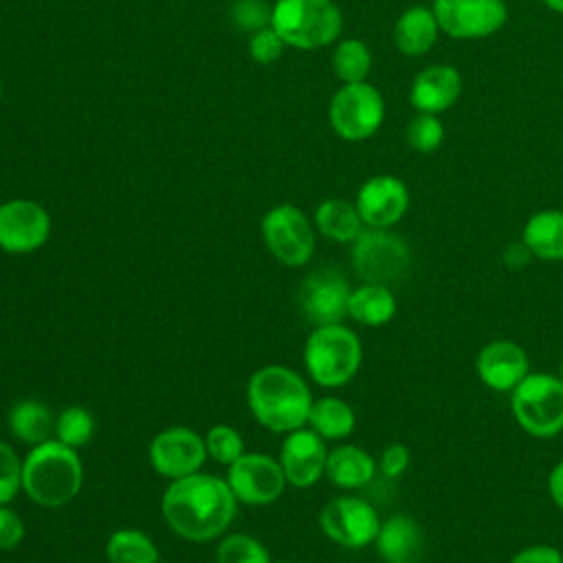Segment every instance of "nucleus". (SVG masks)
<instances>
[{
  "label": "nucleus",
  "instance_id": "nucleus-36",
  "mask_svg": "<svg viewBox=\"0 0 563 563\" xmlns=\"http://www.w3.org/2000/svg\"><path fill=\"white\" fill-rule=\"evenodd\" d=\"M231 18L235 26L253 33L271 24V11L262 0H235Z\"/></svg>",
  "mask_w": 563,
  "mask_h": 563
},
{
  "label": "nucleus",
  "instance_id": "nucleus-2",
  "mask_svg": "<svg viewBox=\"0 0 563 563\" xmlns=\"http://www.w3.org/2000/svg\"><path fill=\"white\" fill-rule=\"evenodd\" d=\"M312 400L308 380L286 365H264L246 383V407L253 420L273 433L286 435L306 427Z\"/></svg>",
  "mask_w": 563,
  "mask_h": 563
},
{
  "label": "nucleus",
  "instance_id": "nucleus-46",
  "mask_svg": "<svg viewBox=\"0 0 563 563\" xmlns=\"http://www.w3.org/2000/svg\"><path fill=\"white\" fill-rule=\"evenodd\" d=\"M431 2H435V0H431Z\"/></svg>",
  "mask_w": 563,
  "mask_h": 563
},
{
  "label": "nucleus",
  "instance_id": "nucleus-39",
  "mask_svg": "<svg viewBox=\"0 0 563 563\" xmlns=\"http://www.w3.org/2000/svg\"><path fill=\"white\" fill-rule=\"evenodd\" d=\"M508 563H563V554L550 543H534L517 550Z\"/></svg>",
  "mask_w": 563,
  "mask_h": 563
},
{
  "label": "nucleus",
  "instance_id": "nucleus-38",
  "mask_svg": "<svg viewBox=\"0 0 563 563\" xmlns=\"http://www.w3.org/2000/svg\"><path fill=\"white\" fill-rule=\"evenodd\" d=\"M26 534V526L22 517L9 508V504L0 506V550H13L22 543Z\"/></svg>",
  "mask_w": 563,
  "mask_h": 563
},
{
  "label": "nucleus",
  "instance_id": "nucleus-37",
  "mask_svg": "<svg viewBox=\"0 0 563 563\" xmlns=\"http://www.w3.org/2000/svg\"><path fill=\"white\" fill-rule=\"evenodd\" d=\"M409 462H411V455H409L407 444L391 442L383 449V453L378 457V473L387 479H396L407 471Z\"/></svg>",
  "mask_w": 563,
  "mask_h": 563
},
{
  "label": "nucleus",
  "instance_id": "nucleus-18",
  "mask_svg": "<svg viewBox=\"0 0 563 563\" xmlns=\"http://www.w3.org/2000/svg\"><path fill=\"white\" fill-rule=\"evenodd\" d=\"M475 372L490 391L510 394L530 374V358L517 341L495 339L479 347Z\"/></svg>",
  "mask_w": 563,
  "mask_h": 563
},
{
  "label": "nucleus",
  "instance_id": "nucleus-43",
  "mask_svg": "<svg viewBox=\"0 0 563 563\" xmlns=\"http://www.w3.org/2000/svg\"><path fill=\"white\" fill-rule=\"evenodd\" d=\"M559 378L563 380V361H561V365H559Z\"/></svg>",
  "mask_w": 563,
  "mask_h": 563
},
{
  "label": "nucleus",
  "instance_id": "nucleus-27",
  "mask_svg": "<svg viewBox=\"0 0 563 563\" xmlns=\"http://www.w3.org/2000/svg\"><path fill=\"white\" fill-rule=\"evenodd\" d=\"M314 227L317 231L339 244L354 242L363 231V220L358 216L356 205L343 198H328L314 209Z\"/></svg>",
  "mask_w": 563,
  "mask_h": 563
},
{
  "label": "nucleus",
  "instance_id": "nucleus-12",
  "mask_svg": "<svg viewBox=\"0 0 563 563\" xmlns=\"http://www.w3.org/2000/svg\"><path fill=\"white\" fill-rule=\"evenodd\" d=\"M227 484L235 499L246 506H268L288 486L279 460L266 453H242L227 466Z\"/></svg>",
  "mask_w": 563,
  "mask_h": 563
},
{
  "label": "nucleus",
  "instance_id": "nucleus-20",
  "mask_svg": "<svg viewBox=\"0 0 563 563\" xmlns=\"http://www.w3.org/2000/svg\"><path fill=\"white\" fill-rule=\"evenodd\" d=\"M462 92V77L449 64L427 66L411 84V103L418 112L440 114L449 110Z\"/></svg>",
  "mask_w": 563,
  "mask_h": 563
},
{
  "label": "nucleus",
  "instance_id": "nucleus-1",
  "mask_svg": "<svg viewBox=\"0 0 563 563\" xmlns=\"http://www.w3.org/2000/svg\"><path fill=\"white\" fill-rule=\"evenodd\" d=\"M238 504L224 477L198 471L167 484L161 497V515L180 539L207 543L227 534Z\"/></svg>",
  "mask_w": 563,
  "mask_h": 563
},
{
  "label": "nucleus",
  "instance_id": "nucleus-19",
  "mask_svg": "<svg viewBox=\"0 0 563 563\" xmlns=\"http://www.w3.org/2000/svg\"><path fill=\"white\" fill-rule=\"evenodd\" d=\"M374 548L383 563H422L424 530L409 515H391L380 521Z\"/></svg>",
  "mask_w": 563,
  "mask_h": 563
},
{
  "label": "nucleus",
  "instance_id": "nucleus-42",
  "mask_svg": "<svg viewBox=\"0 0 563 563\" xmlns=\"http://www.w3.org/2000/svg\"><path fill=\"white\" fill-rule=\"evenodd\" d=\"M545 7H550L556 13H563V0H541Z\"/></svg>",
  "mask_w": 563,
  "mask_h": 563
},
{
  "label": "nucleus",
  "instance_id": "nucleus-33",
  "mask_svg": "<svg viewBox=\"0 0 563 563\" xmlns=\"http://www.w3.org/2000/svg\"><path fill=\"white\" fill-rule=\"evenodd\" d=\"M442 139H444V128H442V123H440V119L435 114L420 112L407 125V143L416 152L429 154V152L440 147Z\"/></svg>",
  "mask_w": 563,
  "mask_h": 563
},
{
  "label": "nucleus",
  "instance_id": "nucleus-34",
  "mask_svg": "<svg viewBox=\"0 0 563 563\" xmlns=\"http://www.w3.org/2000/svg\"><path fill=\"white\" fill-rule=\"evenodd\" d=\"M22 490V460L15 449L0 440V506L15 499Z\"/></svg>",
  "mask_w": 563,
  "mask_h": 563
},
{
  "label": "nucleus",
  "instance_id": "nucleus-45",
  "mask_svg": "<svg viewBox=\"0 0 563 563\" xmlns=\"http://www.w3.org/2000/svg\"><path fill=\"white\" fill-rule=\"evenodd\" d=\"M0 99H2V79H0Z\"/></svg>",
  "mask_w": 563,
  "mask_h": 563
},
{
  "label": "nucleus",
  "instance_id": "nucleus-17",
  "mask_svg": "<svg viewBox=\"0 0 563 563\" xmlns=\"http://www.w3.org/2000/svg\"><path fill=\"white\" fill-rule=\"evenodd\" d=\"M354 205L365 227L391 229L409 209V189L400 178L378 174L361 185Z\"/></svg>",
  "mask_w": 563,
  "mask_h": 563
},
{
  "label": "nucleus",
  "instance_id": "nucleus-7",
  "mask_svg": "<svg viewBox=\"0 0 563 563\" xmlns=\"http://www.w3.org/2000/svg\"><path fill=\"white\" fill-rule=\"evenodd\" d=\"M352 268L361 282L394 286L411 268L409 244L389 229H363L352 242Z\"/></svg>",
  "mask_w": 563,
  "mask_h": 563
},
{
  "label": "nucleus",
  "instance_id": "nucleus-28",
  "mask_svg": "<svg viewBox=\"0 0 563 563\" xmlns=\"http://www.w3.org/2000/svg\"><path fill=\"white\" fill-rule=\"evenodd\" d=\"M108 563H158V548L143 530L119 528L106 541Z\"/></svg>",
  "mask_w": 563,
  "mask_h": 563
},
{
  "label": "nucleus",
  "instance_id": "nucleus-29",
  "mask_svg": "<svg viewBox=\"0 0 563 563\" xmlns=\"http://www.w3.org/2000/svg\"><path fill=\"white\" fill-rule=\"evenodd\" d=\"M332 68L343 84L365 81L372 68V53L361 40H354V37L341 40L332 55Z\"/></svg>",
  "mask_w": 563,
  "mask_h": 563
},
{
  "label": "nucleus",
  "instance_id": "nucleus-26",
  "mask_svg": "<svg viewBox=\"0 0 563 563\" xmlns=\"http://www.w3.org/2000/svg\"><path fill=\"white\" fill-rule=\"evenodd\" d=\"M308 427L325 442H339L352 435L356 427V413L350 402L339 396H321L312 400Z\"/></svg>",
  "mask_w": 563,
  "mask_h": 563
},
{
  "label": "nucleus",
  "instance_id": "nucleus-35",
  "mask_svg": "<svg viewBox=\"0 0 563 563\" xmlns=\"http://www.w3.org/2000/svg\"><path fill=\"white\" fill-rule=\"evenodd\" d=\"M284 48H286L284 40L279 37V33L271 24L255 31L249 40V53L260 64H271V62L279 59Z\"/></svg>",
  "mask_w": 563,
  "mask_h": 563
},
{
  "label": "nucleus",
  "instance_id": "nucleus-23",
  "mask_svg": "<svg viewBox=\"0 0 563 563\" xmlns=\"http://www.w3.org/2000/svg\"><path fill=\"white\" fill-rule=\"evenodd\" d=\"M521 242L537 260L563 262V211L543 209L532 213L523 224Z\"/></svg>",
  "mask_w": 563,
  "mask_h": 563
},
{
  "label": "nucleus",
  "instance_id": "nucleus-8",
  "mask_svg": "<svg viewBox=\"0 0 563 563\" xmlns=\"http://www.w3.org/2000/svg\"><path fill=\"white\" fill-rule=\"evenodd\" d=\"M262 240L268 253L284 266L299 268L314 255L317 238L308 216L295 205H275L262 218Z\"/></svg>",
  "mask_w": 563,
  "mask_h": 563
},
{
  "label": "nucleus",
  "instance_id": "nucleus-30",
  "mask_svg": "<svg viewBox=\"0 0 563 563\" xmlns=\"http://www.w3.org/2000/svg\"><path fill=\"white\" fill-rule=\"evenodd\" d=\"M95 427H97V422L88 407L70 405L57 413L53 438H57L59 442H64L73 449H79L92 440Z\"/></svg>",
  "mask_w": 563,
  "mask_h": 563
},
{
  "label": "nucleus",
  "instance_id": "nucleus-10",
  "mask_svg": "<svg viewBox=\"0 0 563 563\" xmlns=\"http://www.w3.org/2000/svg\"><path fill=\"white\" fill-rule=\"evenodd\" d=\"M317 521L321 532L332 543L361 550L374 543L383 519L367 499L356 495H339L319 510Z\"/></svg>",
  "mask_w": 563,
  "mask_h": 563
},
{
  "label": "nucleus",
  "instance_id": "nucleus-11",
  "mask_svg": "<svg viewBox=\"0 0 563 563\" xmlns=\"http://www.w3.org/2000/svg\"><path fill=\"white\" fill-rule=\"evenodd\" d=\"M352 286L347 277L334 266H319L310 271L297 290V306L306 321L314 325L343 323L347 317V299Z\"/></svg>",
  "mask_w": 563,
  "mask_h": 563
},
{
  "label": "nucleus",
  "instance_id": "nucleus-40",
  "mask_svg": "<svg viewBox=\"0 0 563 563\" xmlns=\"http://www.w3.org/2000/svg\"><path fill=\"white\" fill-rule=\"evenodd\" d=\"M548 495L552 504L563 512V457L548 473Z\"/></svg>",
  "mask_w": 563,
  "mask_h": 563
},
{
  "label": "nucleus",
  "instance_id": "nucleus-13",
  "mask_svg": "<svg viewBox=\"0 0 563 563\" xmlns=\"http://www.w3.org/2000/svg\"><path fill=\"white\" fill-rule=\"evenodd\" d=\"M431 9L440 31L455 40L488 37L508 20L504 0H435Z\"/></svg>",
  "mask_w": 563,
  "mask_h": 563
},
{
  "label": "nucleus",
  "instance_id": "nucleus-44",
  "mask_svg": "<svg viewBox=\"0 0 563 563\" xmlns=\"http://www.w3.org/2000/svg\"><path fill=\"white\" fill-rule=\"evenodd\" d=\"M273 563H297V561H288V559H282V561H273Z\"/></svg>",
  "mask_w": 563,
  "mask_h": 563
},
{
  "label": "nucleus",
  "instance_id": "nucleus-41",
  "mask_svg": "<svg viewBox=\"0 0 563 563\" xmlns=\"http://www.w3.org/2000/svg\"><path fill=\"white\" fill-rule=\"evenodd\" d=\"M530 257H532V253L528 251V246H526L521 240H519V242L508 244V246L504 249V253H501L504 264H506L508 268H512V271H517V268L526 266V264L530 262Z\"/></svg>",
  "mask_w": 563,
  "mask_h": 563
},
{
  "label": "nucleus",
  "instance_id": "nucleus-21",
  "mask_svg": "<svg viewBox=\"0 0 563 563\" xmlns=\"http://www.w3.org/2000/svg\"><path fill=\"white\" fill-rule=\"evenodd\" d=\"M378 473V462L358 444H339L328 451L325 477L341 490L367 486Z\"/></svg>",
  "mask_w": 563,
  "mask_h": 563
},
{
  "label": "nucleus",
  "instance_id": "nucleus-3",
  "mask_svg": "<svg viewBox=\"0 0 563 563\" xmlns=\"http://www.w3.org/2000/svg\"><path fill=\"white\" fill-rule=\"evenodd\" d=\"M84 484V462L77 449L57 438L29 449L22 460V490L42 508H62L70 504Z\"/></svg>",
  "mask_w": 563,
  "mask_h": 563
},
{
  "label": "nucleus",
  "instance_id": "nucleus-25",
  "mask_svg": "<svg viewBox=\"0 0 563 563\" xmlns=\"http://www.w3.org/2000/svg\"><path fill=\"white\" fill-rule=\"evenodd\" d=\"M9 431L15 440L24 444H40L44 440H51L55 433V416L48 405L35 398H22L18 400L7 416Z\"/></svg>",
  "mask_w": 563,
  "mask_h": 563
},
{
  "label": "nucleus",
  "instance_id": "nucleus-9",
  "mask_svg": "<svg viewBox=\"0 0 563 563\" xmlns=\"http://www.w3.org/2000/svg\"><path fill=\"white\" fill-rule=\"evenodd\" d=\"M332 130L345 141H365L383 123L385 101L380 92L367 84H343L328 108Z\"/></svg>",
  "mask_w": 563,
  "mask_h": 563
},
{
  "label": "nucleus",
  "instance_id": "nucleus-22",
  "mask_svg": "<svg viewBox=\"0 0 563 563\" xmlns=\"http://www.w3.org/2000/svg\"><path fill=\"white\" fill-rule=\"evenodd\" d=\"M396 295L383 284L361 282L356 288H352L347 299V317L367 328L387 325L396 317Z\"/></svg>",
  "mask_w": 563,
  "mask_h": 563
},
{
  "label": "nucleus",
  "instance_id": "nucleus-14",
  "mask_svg": "<svg viewBox=\"0 0 563 563\" xmlns=\"http://www.w3.org/2000/svg\"><path fill=\"white\" fill-rule=\"evenodd\" d=\"M152 468L165 479H180L202 471L207 455L205 438L191 427H167L158 431L147 449Z\"/></svg>",
  "mask_w": 563,
  "mask_h": 563
},
{
  "label": "nucleus",
  "instance_id": "nucleus-32",
  "mask_svg": "<svg viewBox=\"0 0 563 563\" xmlns=\"http://www.w3.org/2000/svg\"><path fill=\"white\" fill-rule=\"evenodd\" d=\"M205 446H207V455L222 464L229 466L233 464L244 451V438L240 435V431L231 424H213L207 429L205 433Z\"/></svg>",
  "mask_w": 563,
  "mask_h": 563
},
{
  "label": "nucleus",
  "instance_id": "nucleus-16",
  "mask_svg": "<svg viewBox=\"0 0 563 563\" xmlns=\"http://www.w3.org/2000/svg\"><path fill=\"white\" fill-rule=\"evenodd\" d=\"M328 446L308 424L284 435L279 449V464L286 482L295 488H312L325 475Z\"/></svg>",
  "mask_w": 563,
  "mask_h": 563
},
{
  "label": "nucleus",
  "instance_id": "nucleus-6",
  "mask_svg": "<svg viewBox=\"0 0 563 563\" xmlns=\"http://www.w3.org/2000/svg\"><path fill=\"white\" fill-rule=\"evenodd\" d=\"M510 411L532 438L550 440L563 433V380L559 374L530 372L510 391Z\"/></svg>",
  "mask_w": 563,
  "mask_h": 563
},
{
  "label": "nucleus",
  "instance_id": "nucleus-31",
  "mask_svg": "<svg viewBox=\"0 0 563 563\" xmlns=\"http://www.w3.org/2000/svg\"><path fill=\"white\" fill-rule=\"evenodd\" d=\"M216 563H273V559L253 534L229 532L216 545Z\"/></svg>",
  "mask_w": 563,
  "mask_h": 563
},
{
  "label": "nucleus",
  "instance_id": "nucleus-4",
  "mask_svg": "<svg viewBox=\"0 0 563 563\" xmlns=\"http://www.w3.org/2000/svg\"><path fill=\"white\" fill-rule=\"evenodd\" d=\"M363 363L358 334L343 325H314L303 343V367L312 383L323 389H339L354 380Z\"/></svg>",
  "mask_w": 563,
  "mask_h": 563
},
{
  "label": "nucleus",
  "instance_id": "nucleus-15",
  "mask_svg": "<svg viewBox=\"0 0 563 563\" xmlns=\"http://www.w3.org/2000/svg\"><path fill=\"white\" fill-rule=\"evenodd\" d=\"M51 235L48 211L29 198H11L0 205V251L26 255L46 244Z\"/></svg>",
  "mask_w": 563,
  "mask_h": 563
},
{
  "label": "nucleus",
  "instance_id": "nucleus-5",
  "mask_svg": "<svg viewBox=\"0 0 563 563\" xmlns=\"http://www.w3.org/2000/svg\"><path fill=\"white\" fill-rule=\"evenodd\" d=\"M271 26L286 46L312 51L339 37L343 18L332 0H277L271 9Z\"/></svg>",
  "mask_w": 563,
  "mask_h": 563
},
{
  "label": "nucleus",
  "instance_id": "nucleus-24",
  "mask_svg": "<svg viewBox=\"0 0 563 563\" xmlns=\"http://www.w3.org/2000/svg\"><path fill=\"white\" fill-rule=\"evenodd\" d=\"M438 33L440 24L433 15V9L411 7L398 18L394 26V42L400 53L409 57H420L435 44Z\"/></svg>",
  "mask_w": 563,
  "mask_h": 563
}]
</instances>
